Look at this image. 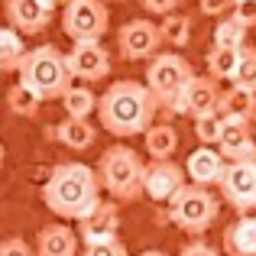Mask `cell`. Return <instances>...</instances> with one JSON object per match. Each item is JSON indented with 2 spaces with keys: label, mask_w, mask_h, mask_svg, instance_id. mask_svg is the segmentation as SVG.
<instances>
[{
  "label": "cell",
  "mask_w": 256,
  "mask_h": 256,
  "mask_svg": "<svg viewBox=\"0 0 256 256\" xmlns=\"http://www.w3.org/2000/svg\"><path fill=\"white\" fill-rule=\"evenodd\" d=\"M156 110H159V98L140 82H114L98 98L100 126L120 140L146 133L150 124L156 120Z\"/></svg>",
  "instance_id": "obj_1"
},
{
  "label": "cell",
  "mask_w": 256,
  "mask_h": 256,
  "mask_svg": "<svg viewBox=\"0 0 256 256\" xmlns=\"http://www.w3.org/2000/svg\"><path fill=\"white\" fill-rule=\"evenodd\" d=\"M42 201L62 220H82L100 201V178L82 162H62L42 185Z\"/></svg>",
  "instance_id": "obj_2"
},
{
  "label": "cell",
  "mask_w": 256,
  "mask_h": 256,
  "mask_svg": "<svg viewBox=\"0 0 256 256\" xmlns=\"http://www.w3.org/2000/svg\"><path fill=\"white\" fill-rule=\"evenodd\" d=\"M20 84H26L39 100H56L72 88V68L68 58L56 49V46H39L23 56L16 68Z\"/></svg>",
  "instance_id": "obj_3"
},
{
  "label": "cell",
  "mask_w": 256,
  "mask_h": 256,
  "mask_svg": "<svg viewBox=\"0 0 256 256\" xmlns=\"http://www.w3.org/2000/svg\"><path fill=\"white\" fill-rule=\"evenodd\" d=\"M143 159L126 146H110L98 162L100 188H107L117 201H136L143 194Z\"/></svg>",
  "instance_id": "obj_4"
},
{
  "label": "cell",
  "mask_w": 256,
  "mask_h": 256,
  "mask_svg": "<svg viewBox=\"0 0 256 256\" xmlns=\"http://www.w3.org/2000/svg\"><path fill=\"white\" fill-rule=\"evenodd\" d=\"M218 198L204 185H185L172 198V220L188 234H204L218 220Z\"/></svg>",
  "instance_id": "obj_5"
},
{
  "label": "cell",
  "mask_w": 256,
  "mask_h": 256,
  "mask_svg": "<svg viewBox=\"0 0 256 256\" xmlns=\"http://www.w3.org/2000/svg\"><path fill=\"white\" fill-rule=\"evenodd\" d=\"M62 30L72 42L100 39L110 30V13L104 0H68L62 10Z\"/></svg>",
  "instance_id": "obj_6"
},
{
  "label": "cell",
  "mask_w": 256,
  "mask_h": 256,
  "mask_svg": "<svg viewBox=\"0 0 256 256\" xmlns=\"http://www.w3.org/2000/svg\"><path fill=\"white\" fill-rule=\"evenodd\" d=\"M192 65L185 62L182 56H175V52H162V56H152L150 68H146V88H150L152 94H156L159 100H169L175 94L182 91L188 82H192Z\"/></svg>",
  "instance_id": "obj_7"
},
{
  "label": "cell",
  "mask_w": 256,
  "mask_h": 256,
  "mask_svg": "<svg viewBox=\"0 0 256 256\" xmlns=\"http://www.w3.org/2000/svg\"><path fill=\"white\" fill-rule=\"evenodd\" d=\"M117 46H120V56H124L126 62H143V58H152L159 52L162 32H159V26L150 23V20H130V23L120 26Z\"/></svg>",
  "instance_id": "obj_8"
},
{
  "label": "cell",
  "mask_w": 256,
  "mask_h": 256,
  "mask_svg": "<svg viewBox=\"0 0 256 256\" xmlns=\"http://www.w3.org/2000/svg\"><path fill=\"white\" fill-rule=\"evenodd\" d=\"M175 114H188V117H208V114H220V91L214 78H192L178 94L169 100Z\"/></svg>",
  "instance_id": "obj_9"
},
{
  "label": "cell",
  "mask_w": 256,
  "mask_h": 256,
  "mask_svg": "<svg viewBox=\"0 0 256 256\" xmlns=\"http://www.w3.org/2000/svg\"><path fill=\"white\" fill-rule=\"evenodd\" d=\"M218 185H220V194H224L237 211H253L256 208V159L230 162Z\"/></svg>",
  "instance_id": "obj_10"
},
{
  "label": "cell",
  "mask_w": 256,
  "mask_h": 256,
  "mask_svg": "<svg viewBox=\"0 0 256 256\" xmlns=\"http://www.w3.org/2000/svg\"><path fill=\"white\" fill-rule=\"evenodd\" d=\"M65 58H68L72 78H82V82H88V84L107 78V72H110V56H107V49L100 46V39L75 42Z\"/></svg>",
  "instance_id": "obj_11"
},
{
  "label": "cell",
  "mask_w": 256,
  "mask_h": 256,
  "mask_svg": "<svg viewBox=\"0 0 256 256\" xmlns=\"http://www.w3.org/2000/svg\"><path fill=\"white\" fill-rule=\"evenodd\" d=\"M185 188V172L169 159H152L143 172V194H150L152 201H166L172 204V198Z\"/></svg>",
  "instance_id": "obj_12"
},
{
  "label": "cell",
  "mask_w": 256,
  "mask_h": 256,
  "mask_svg": "<svg viewBox=\"0 0 256 256\" xmlns=\"http://www.w3.org/2000/svg\"><path fill=\"white\" fill-rule=\"evenodd\" d=\"M56 4L58 0H6L4 4L6 23H10L13 30L26 32V36L42 32L46 26H49L52 13H56Z\"/></svg>",
  "instance_id": "obj_13"
},
{
  "label": "cell",
  "mask_w": 256,
  "mask_h": 256,
  "mask_svg": "<svg viewBox=\"0 0 256 256\" xmlns=\"http://www.w3.org/2000/svg\"><path fill=\"white\" fill-rule=\"evenodd\" d=\"M220 156H227L230 162H244V159H256V146H253V136H250V126L246 120H237V117H224L220 124Z\"/></svg>",
  "instance_id": "obj_14"
},
{
  "label": "cell",
  "mask_w": 256,
  "mask_h": 256,
  "mask_svg": "<svg viewBox=\"0 0 256 256\" xmlns=\"http://www.w3.org/2000/svg\"><path fill=\"white\" fill-rule=\"evenodd\" d=\"M82 224V237L84 244H98V240H110L117 237V227H120V214H117V204L114 201H98L88 218L78 220Z\"/></svg>",
  "instance_id": "obj_15"
},
{
  "label": "cell",
  "mask_w": 256,
  "mask_h": 256,
  "mask_svg": "<svg viewBox=\"0 0 256 256\" xmlns=\"http://www.w3.org/2000/svg\"><path fill=\"white\" fill-rule=\"evenodd\" d=\"M224 156H220L218 150H211V146H201V150H194L192 156H188L185 162V172L188 178H192V185H218L220 175H224Z\"/></svg>",
  "instance_id": "obj_16"
},
{
  "label": "cell",
  "mask_w": 256,
  "mask_h": 256,
  "mask_svg": "<svg viewBox=\"0 0 256 256\" xmlns=\"http://www.w3.org/2000/svg\"><path fill=\"white\" fill-rule=\"evenodd\" d=\"M78 253V234L65 224H49L36 237V256H75Z\"/></svg>",
  "instance_id": "obj_17"
},
{
  "label": "cell",
  "mask_w": 256,
  "mask_h": 256,
  "mask_svg": "<svg viewBox=\"0 0 256 256\" xmlns=\"http://www.w3.org/2000/svg\"><path fill=\"white\" fill-rule=\"evenodd\" d=\"M224 250L230 256H256V218H240L224 230Z\"/></svg>",
  "instance_id": "obj_18"
},
{
  "label": "cell",
  "mask_w": 256,
  "mask_h": 256,
  "mask_svg": "<svg viewBox=\"0 0 256 256\" xmlns=\"http://www.w3.org/2000/svg\"><path fill=\"white\" fill-rule=\"evenodd\" d=\"M256 114V91L250 88L234 84L227 94H220V117H237V120H250Z\"/></svg>",
  "instance_id": "obj_19"
},
{
  "label": "cell",
  "mask_w": 256,
  "mask_h": 256,
  "mask_svg": "<svg viewBox=\"0 0 256 256\" xmlns=\"http://www.w3.org/2000/svg\"><path fill=\"white\" fill-rule=\"evenodd\" d=\"M56 136H58V143L62 146H68V150H88V146H94V140H98V130H94L88 120H78V117H68L65 124H58V130H56Z\"/></svg>",
  "instance_id": "obj_20"
},
{
  "label": "cell",
  "mask_w": 256,
  "mask_h": 256,
  "mask_svg": "<svg viewBox=\"0 0 256 256\" xmlns=\"http://www.w3.org/2000/svg\"><path fill=\"white\" fill-rule=\"evenodd\" d=\"M26 52L30 49L23 46V32L13 26H0V72H16Z\"/></svg>",
  "instance_id": "obj_21"
},
{
  "label": "cell",
  "mask_w": 256,
  "mask_h": 256,
  "mask_svg": "<svg viewBox=\"0 0 256 256\" xmlns=\"http://www.w3.org/2000/svg\"><path fill=\"white\" fill-rule=\"evenodd\" d=\"M240 56H244V49H237V46H214L211 56H208V72H211L214 82H224V78L234 82Z\"/></svg>",
  "instance_id": "obj_22"
},
{
  "label": "cell",
  "mask_w": 256,
  "mask_h": 256,
  "mask_svg": "<svg viewBox=\"0 0 256 256\" xmlns=\"http://www.w3.org/2000/svg\"><path fill=\"white\" fill-rule=\"evenodd\" d=\"M146 136V152L152 159H169L175 150H178V133L169 124H152L150 130L143 133Z\"/></svg>",
  "instance_id": "obj_23"
},
{
  "label": "cell",
  "mask_w": 256,
  "mask_h": 256,
  "mask_svg": "<svg viewBox=\"0 0 256 256\" xmlns=\"http://www.w3.org/2000/svg\"><path fill=\"white\" fill-rule=\"evenodd\" d=\"M62 104H65V114L68 117H78V120H88L94 110H98V94L91 91V88H84V84H72L68 91L62 94Z\"/></svg>",
  "instance_id": "obj_24"
},
{
  "label": "cell",
  "mask_w": 256,
  "mask_h": 256,
  "mask_svg": "<svg viewBox=\"0 0 256 256\" xmlns=\"http://www.w3.org/2000/svg\"><path fill=\"white\" fill-rule=\"evenodd\" d=\"M39 104H42V100H39L26 84H13L10 91H6V110H10L13 117H36Z\"/></svg>",
  "instance_id": "obj_25"
},
{
  "label": "cell",
  "mask_w": 256,
  "mask_h": 256,
  "mask_svg": "<svg viewBox=\"0 0 256 256\" xmlns=\"http://www.w3.org/2000/svg\"><path fill=\"white\" fill-rule=\"evenodd\" d=\"M159 32H162V42H169V46H185L188 36H192V20L182 16V13H166L162 23H159Z\"/></svg>",
  "instance_id": "obj_26"
},
{
  "label": "cell",
  "mask_w": 256,
  "mask_h": 256,
  "mask_svg": "<svg viewBox=\"0 0 256 256\" xmlns=\"http://www.w3.org/2000/svg\"><path fill=\"white\" fill-rule=\"evenodd\" d=\"M244 39H246V26L240 20H220L218 30H214V46H237L244 49Z\"/></svg>",
  "instance_id": "obj_27"
},
{
  "label": "cell",
  "mask_w": 256,
  "mask_h": 256,
  "mask_svg": "<svg viewBox=\"0 0 256 256\" xmlns=\"http://www.w3.org/2000/svg\"><path fill=\"white\" fill-rule=\"evenodd\" d=\"M220 114H208V117H194V136L201 140V146H214L220 140Z\"/></svg>",
  "instance_id": "obj_28"
},
{
  "label": "cell",
  "mask_w": 256,
  "mask_h": 256,
  "mask_svg": "<svg viewBox=\"0 0 256 256\" xmlns=\"http://www.w3.org/2000/svg\"><path fill=\"white\" fill-rule=\"evenodd\" d=\"M234 84L256 91V52H246V49H244L240 65H237V75H234Z\"/></svg>",
  "instance_id": "obj_29"
},
{
  "label": "cell",
  "mask_w": 256,
  "mask_h": 256,
  "mask_svg": "<svg viewBox=\"0 0 256 256\" xmlns=\"http://www.w3.org/2000/svg\"><path fill=\"white\" fill-rule=\"evenodd\" d=\"M82 256H126V246L117 237H110V240H98V244H84Z\"/></svg>",
  "instance_id": "obj_30"
},
{
  "label": "cell",
  "mask_w": 256,
  "mask_h": 256,
  "mask_svg": "<svg viewBox=\"0 0 256 256\" xmlns=\"http://www.w3.org/2000/svg\"><path fill=\"white\" fill-rule=\"evenodd\" d=\"M234 20H240L250 30L256 23V0H234Z\"/></svg>",
  "instance_id": "obj_31"
},
{
  "label": "cell",
  "mask_w": 256,
  "mask_h": 256,
  "mask_svg": "<svg viewBox=\"0 0 256 256\" xmlns=\"http://www.w3.org/2000/svg\"><path fill=\"white\" fill-rule=\"evenodd\" d=\"M0 256H36V253H32V246L26 244V240L10 237V240H4V244H0Z\"/></svg>",
  "instance_id": "obj_32"
},
{
  "label": "cell",
  "mask_w": 256,
  "mask_h": 256,
  "mask_svg": "<svg viewBox=\"0 0 256 256\" xmlns=\"http://www.w3.org/2000/svg\"><path fill=\"white\" fill-rule=\"evenodd\" d=\"M182 0H143V6L150 13H156V16H166V13H175V6H178Z\"/></svg>",
  "instance_id": "obj_33"
},
{
  "label": "cell",
  "mask_w": 256,
  "mask_h": 256,
  "mask_svg": "<svg viewBox=\"0 0 256 256\" xmlns=\"http://www.w3.org/2000/svg\"><path fill=\"white\" fill-rule=\"evenodd\" d=\"M234 6V0H201V13L204 16H220Z\"/></svg>",
  "instance_id": "obj_34"
},
{
  "label": "cell",
  "mask_w": 256,
  "mask_h": 256,
  "mask_svg": "<svg viewBox=\"0 0 256 256\" xmlns=\"http://www.w3.org/2000/svg\"><path fill=\"white\" fill-rule=\"evenodd\" d=\"M178 256H218V250H214V246H208V244H188Z\"/></svg>",
  "instance_id": "obj_35"
},
{
  "label": "cell",
  "mask_w": 256,
  "mask_h": 256,
  "mask_svg": "<svg viewBox=\"0 0 256 256\" xmlns=\"http://www.w3.org/2000/svg\"><path fill=\"white\" fill-rule=\"evenodd\" d=\"M140 256H166V253H159V250H146V253H140Z\"/></svg>",
  "instance_id": "obj_36"
},
{
  "label": "cell",
  "mask_w": 256,
  "mask_h": 256,
  "mask_svg": "<svg viewBox=\"0 0 256 256\" xmlns=\"http://www.w3.org/2000/svg\"><path fill=\"white\" fill-rule=\"evenodd\" d=\"M0 166H4V143H0Z\"/></svg>",
  "instance_id": "obj_37"
}]
</instances>
